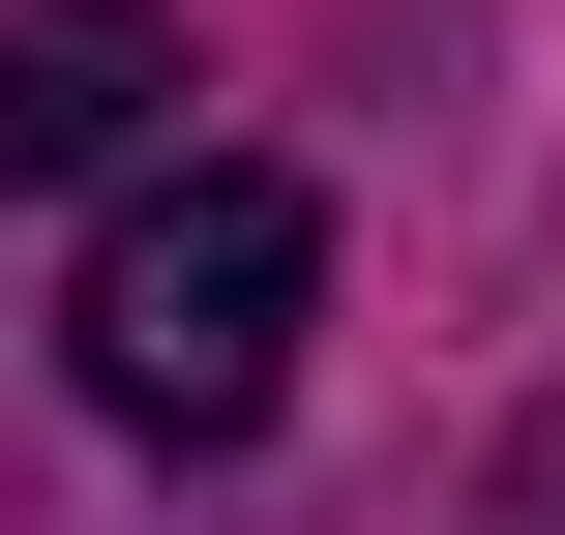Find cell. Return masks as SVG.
<instances>
[{"label":"cell","instance_id":"obj_1","mask_svg":"<svg viewBox=\"0 0 565 535\" xmlns=\"http://www.w3.org/2000/svg\"><path fill=\"white\" fill-rule=\"evenodd\" d=\"M298 328H328V179L298 149H179V179H119V238L60 268V387L119 417V447H268L298 417Z\"/></svg>","mask_w":565,"mask_h":535},{"label":"cell","instance_id":"obj_2","mask_svg":"<svg viewBox=\"0 0 565 535\" xmlns=\"http://www.w3.org/2000/svg\"><path fill=\"white\" fill-rule=\"evenodd\" d=\"M179 0H0V208H60V179H179Z\"/></svg>","mask_w":565,"mask_h":535},{"label":"cell","instance_id":"obj_3","mask_svg":"<svg viewBox=\"0 0 565 535\" xmlns=\"http://www.w3.org/2000/svg\"><path fill=\"white\" fill-rule=\"evenodd\" d=\"M507 535H565V417H536V447H507Z\"/></svg>","mask_w":565,"mask_h":535}]
</instances>
